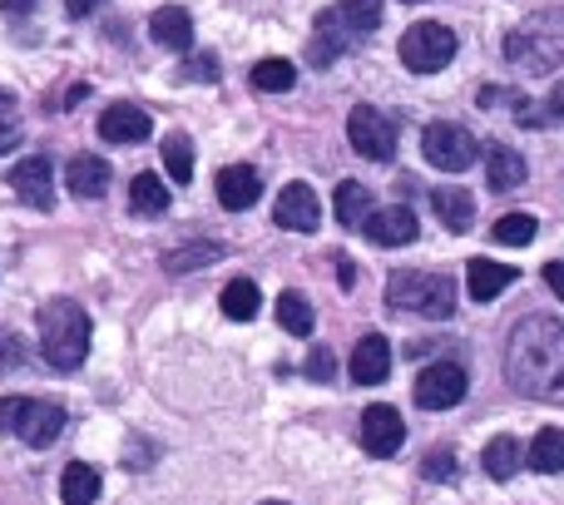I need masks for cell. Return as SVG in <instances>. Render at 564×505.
Wrapping results in <instances>:
<instances>
[{
  "mask_svg": "<svg viewBox=\"0 0 564 505\" xmlns=\"http://www.w3.org/2000/svg\"><path fill=\"white\" fill-rule=\"evenodd\" d=\"M506 382L520 397L564 401V327L545 312H530L510 327L506 342Z\"/></svg>",
  "mask_w": 564,
  "mask_h": 505,
  "instance_id": "cell-1",
  "label": "cell"
},
{
  "mask_svg": "<svg viewBox=\"0 0 564 505\" xmlns=\"http://www.w3.org/2000/svg\"><path fill=\"white\" fill-rule=\"evenodd\" d=\"M377 25H381V0H337V6H327L317 15V25H312L307 60L317 69H327L332 60H341L367 35H377Z\"/></svg>",
  "mask_w": 564,
  "mask_h": 505,
  "instance_id": "cell-2",
  "label": "cell"
},
{
  "mask_svg": "<svg viewBox=\"0 0 564 505\" xmlns=\"http://www.w3.org/2000/svg\"><path fill=\"white\" fill-rule=\"evenodd\" d=\"M506 60L516 69H525V75H550L564 60V6L535 10L516 30H506Z\"/></svg>",
  "mask_w": 564,
  "mask_h": 505,
  "instance_id": "cell-3",
  "label": "cell"
},
{
  "mask_svg": "<svg viewBox=\"0 0 564 505\" xmlns=\"http://www.w3.org/2000/svg\"><path fill=\"white\" fill-rule=\"evenodd\" d=\"M40 352L55 372H75L89 352V318L75 298H50L40 308Z\"/></svg>",
  "mask_w": 564,
  "mask_h": 505,
  "instance_id": "cell-4",
  "label": "cell"
},
{
  "mask_svg": "<svg viewBox=\"0 0 564 505\" xmlns=\"http://www.w3.org/2000/svg\"><path fill=\"white\" fill-rule=\"evenodd\" d=\"M387 302L391 308L421 312V318H451L456 312V288L446 272H391L387 278Z\"/></svg>",
  "mask_w": 564,
  "mask_h": 505,
  "instance_id": "cell-5",
  "label": "cell"
},
{
  "mask_svg": "<svg viewBox=\"0 0 564 505\" xmlns=\"http://www.w3.org/2000/svg\"><path fill=\"white\" fill-rule=\"evenodd\" d=\"M397 55L411 75H436V69H446L451 60H456V30H446L441 20H416V25L401 35Z\"/></svg>",
  "mask_w": 564,
  "mask_h": 505,
  "instance_id": "cell-6",
  "label": "cell"
},
{
  "mask_svg": "<svg viewBox=\"0 0 564 505\" xmlns=\"http://www.w3.org/2000/svg\"><path fill=\"white\" fill-rule=\"evenodd\" d=\"M421 149H426V159L441 169V174H460V169H470L476 164V154H480V144H476V135L470 129H460V125H426V135H421Z\"/></svg>",
  "mask_w": 564,
  "mask_h": 505,
  "instance_id": "cell-7",
  "label": "cell"
},
{
  "mask_svg": "<svg viewBox=\"0 0 564 505\" xmlns=\"http://www.w3.org/2000/svg\"><path fill=\"white\" fill-rule=\"evenodd\" d=\"M347 139H351V149H357L361 159H377V164H387V159L397 154V125H391L377 105L351 109L347 115Z\"/></svg>",
  "mask_w": 564,
  "mask_h": 505,
  "instance_id": "cell-8",
  "label": "cell"
},
{
  "mask_svg": "<svg viewBox=\"0 0 564 505\" xmlns=\"http://www.w3.org/2000/svg\"><path fill=\"white\" fill-rule=\"evenodd\" d=\"M466 387L470 382H466V367H460V362H431V367H421V377H416V407L446 411L466 397Z\"/></svg>",
  "mask_w": 564,
  "mask_h": 505,
  "instance_id": "cell-9",
  "label": "cell"
},
{
  "mask_svg": "<svg viewBox=\"0 0 564 505\" xmlns=\"http://www.w3.org/2000/svg\"><path fill=\"white\" fill-rule=\"evenodd\" d=\"M401 441H406V421H401L397 407L377 401V407L361 411V451H371V456H397Z\"/></svg>",
  "mask_w": 564,
  "mask_h": 505,
  "instance_id": "cell-10",
  "label": "cell"
},
{
  "mask_svg": "<svg viewBox=\"0 0 564 505\" xmlns=\"http://www.w3.org/2000/svg\"><path fill=\"white\" fill-rule=\"evenodd\" d=\"M10 189H15L20 204L50 208V204H55V169H50V159H45V154L20 159V164L10 169Z\"/></svg>",
  "mask_w": 564,
  "mask_h": 505,
  "instance_id": "cell-11",
  "label": "cell"
},
{
  "mask_svg": "<svg viewBox=\"0 0 564 505\" xmlns=\"http://www.w3.org/2000/svg\"><path fill=\"white\" fill-rule=\"evenodd\" d=\"M65 431V407L59 401H35L25 397V407H20V421H15V437L25 441V447H50V441Z\"/></svg>",
  "mask_w": 564,
  "mask_h": 505,
  "instance_id": "cell-12",
  "label": "cell"
},
{
  "mask_svg": "<svg viewBox=\"0 0 564 505\" xmlns=\"http://www.w3.org/2000/svg\"><path fill=\"white\" fill-rule=\"evenodd\" d=\"M273 218H278V228H288V234H317L322 204H317V194H312L307 184H288V189L278 194Z\"/></svg>",
  "mask_w": 564,
  "mask_h": 505,
  "instance_id": "cell-13",
  "label": "cell"
},
{
  "mask_svg": "<svg viewBox=\"0 0 564 505\" xmlns=\"http://www.w3.org/2000/svg\"><path fill=\"white\" fill-rule=\"evenodd\" d=\"M361 234H367L377 248H401V244H411V238L421 234V224H416L411 208L391 204V208H371L367 224H361Z\"/></svg>",
  "mask_w": 564,
  "mask_h": 505,
  "instance_id": "cell-14",
  "label": "cell"
},
{
  "mask_svg": "<svg viewBox=\"0 0 564 505\" xmlns=\"http://www.w3.org/2000/svg\"><path fill=\"white\" fill-rule=\"evenodd\" d=\"M387 377H391V342L381 332H367L357 342V352H351V382L357 387H381Z\"/></svg>",
  "mask_w": 564,
  "mask_h": 505,
  "instance_id": "cell-15",
  "label": "cell"
},
{
  "mask_svg": "<svg viewBox=\"0 0 564 505\" xmlns=\"http://www.w3.org/2000/svg\"><path fill=\"white\" fill-rule=\"evenodd\" d=\"M99 135H105L109 144H144V139L154 135V119L139 105H109L105 115H99Z\"/></svg>",
  "mask_w": 564,
  "mask_h": 505,
  "instance_id": "cell-16",
  "label": "cell"
},
{
  "mask_svg": "<svg viewBox=\"0 0 564 505\" xmlns=\"http://www.w3.org/2000/svg\"><path fill=\"white\" fill-rule=\"evenodd\" d=\"M149 35L164 50H174V55H188V50H194V15H188L184 6H164L149 15Z\"/></svg>",
  "mask_w": 564,
  "mask_h": 505,
  "instance_id": "cell-17",
  "label": "cell"
},
{
  "mask_svg": "<svg viewBox=\"0 0 564 505\" xmlns=\"http://www.w3.org/2000/svg\"><path fill=\"white\" fill-rule=\"evenodd\" d=\"M258 194H263V179H258V169H248V164H228L224 174H218V204L234 208V214L253 208V204H258Z\"/></svg>",
  "mask_w": 564,
  "mask_h": 505,
  "instance_id": "cell-18",
  "label": "cell"
},
{
  "mask_svg": "<svg viewBox=\"0 0 564 505\" xmlns=\"http://www.w3.org/2000/svg\"><path fill=\"white\" fill-rule=\"evenodd\" d=\"M65 189L75 198H105L109 194V164L99 154H75L65 164Z\"/></svg>",
  "mask_w": 564,
  "mask_h": 505,
  "instance_id": "cell-19",
  "label": "cell"
},
{
  "mask_svg": "<svg viewBox=\"0 0 564 505\" xmlns=\"http://www.w3.org/2000/svg\"><path fill=\"white\" fill-rule=\"evenodd\" d=\"M516 278H520V272L510 268V262H496V258H476L466 268V288H470V298H476V302H496Z\"/></svg>",
  "mask_w": 564,
  "mask_h": 505,
  "instance_id": "cell-20",
  "label": "cell"
},
{
  "mask_svg": "<svg viewBox=\"0 0 564 505\" xmlns=\"http://www.w3.org/2000/svg\"><path fill=\"white\" fill-rule=\"evenodd\" d=\"M486 184L496 189V194L520 189V184H525V159H520L510 144H490L486 149Z\"/></svg>",
  "mask_w": 564,
  "mask_h": 505,
  "instance_id": "cell-21",
  "label": "cell"
},
{
  "mask_svg": "<svg viewBox=\"0 0 564 505\" xmlns=\"http://www.w3.org/2000/svg\"><path fill=\"white\" fill-rule=\"evenodd\" d=\"M431 208H436V218L451 234H470V224H476V198H470L466 189H436Z\"/></svg>",
  "mask_w": 564,
  "mask_h": 505,
  "instance_id": "cell-22",
  "label": "cell"
},
{
  "mask_svg": "<svg viewBox=\"0 0 564 505\" xmlns=\"http://www.w3.org/2000/svg\"><path fill=\"white\" fill-rule=\"evenodd\" d=\"M59 501L65 505H95L99 501V471L85 461H69L65 476H59Z\"/></svg>",
  "mask_w": 564,
  "mask_h": 505,
  "instance_id": "cell-23",
  "label": "cell"
},
{
  "mask_svg": "<svg viewBox=\"0 0 564 505\" xmlns=\"http://www.w3.org/2000/svg\"><path fill=\"white\" fill-rule=\"evenodd\" d=\"M129 208H134L139 218H159L169 214V189L159 174H134V184H129Z\"/></svg>",
  "mask_w": 564,
  "mask_h": 505,
  "instance_id": "cell-24",
  "label": "cell"
},
{
  "mask_svg": "<svg viewBox=\"0 0 564 505\" xmlns=\"http://www.w3.org/2000/svg\"><path fill=\"white\" fill-rule=\"evenodd\" d=\"M332 214H337L341 228H361L367 214H371V194L347 179V184H337V194H332Z\"/></svg>",
  "mask_w": 564,
  "mask_h": 505,
  "instance_id": "cell-25",
  "label": "cell"
},
{
  "mask_svg": "<svg viewBox=\"0 0 564 505\" xmlns=\"http://www.w3.org/2000/svg\"><path fill=\"white\" fill-rule=\"evenodd\" d=\"M530 466H535L540 476H560L564 471V431L560 427H545L530 441Z\"/></svg>",
  "mask_w": 564,
  "mask_h": 505,
  "instance_id": "cell-26",
  "label": "cell"
},
{
  "mask_svg": "<svg viewBox=\"0 0 564 505\" xmlns=\"http://www.w3.org/2000/svg\"><path fill=\"white\" fill-rule=\"evenodd\" d=\"M218 308H224V318H234V322H253L258 308H263V298H258V288L248 278H234L224 288V298H218Z\"/></svg>",
  "mask_w": 564,
  "mask_h": 505,
  "instance_id": "cell-27",
  "label": "cell"
},
{
  "mask_svg": "<svg viewBox=\"0 0 564 505\" xmlns=\"http://www.w3.org/2000/svg\"><path fill=\"white\" fill-rule=\"evenodd\" d=\"M248 79H253V89H263V95H282V89H292V79H297V65H292V60H282V55L258 60Z\"/></svg>",
  "mask_w": 564,
  "mask_h": 505,
  "instance_id": "cell-28",
  "label": "cell"
},
{
  "mask_svg": "<svg viewBox=\"0 0 564 505\" xmlns=\"http://www.w3.org/2000/svg\"><path fill=\"white\" fill-rule=\"evenodd\" d=\"M164 174L174 179V184L194 179V139L188 135H164Z\"/></svg>",
  "mask_w": 564,
  "mask_h": 505,
  "instance_id": "cell-29",
  "label": "cell"
},
{
  "mask_svg": "<svg viewBox=\"0 0 564 505\" xmlns=\"http://www.w3.org/2000/svg\"><path fill=\"white\" fill-rule=\"evenodd\" d=\"M278 327L292 332V337H307L312 332V302L302 292H282L278 298Z\"/></svg>",
  "mask_w": 564,
  "mask_h": 505,
  "instance_id": "cell-30",
  "label": "cell"
},
{
  "mask_svg": "<svg viewBox=\"0 0 564 505\" xmlns=\"http://www.w3.org/2000/svg\"><path fill=\"white\" fill-rule=\"evenodd\" d=\"M214 258H224V244H184L174 253H164V272H188V268H208Z\"/></svg>",
  "mask_w": 564,
  "mask_h": 505,
  "instance_id": "cell-31",
  "label": "cell"
},
{
  "mask_svg": "<svg viewBox=\"0 0 564 505\" xmlns=\"http://www.w3.org/2000/svg\"><path fill=\"white\" fill-rule=\"evenodd\" d=\"M516 466H520V441L516 437H496L486 447V471H490V481H510L516 476Z\"/></svg>",
  "mask_w": 564,
  "mask_h": 505,
  "instance_id": "cell-32",
  "label": "cell"
},
{
  "mask_svg": "<svg viewBox=\"0 0 564 505\" xmlns=\"http://www.w3.org/2000/svg\"><path fill=\"white\" fill-rule=\"evenodd\" d=\"M490 238H496V244H506V248H525L530 238H535V218H530V214H506L496 228H490Z\"/></svg>",
  "mask_w": 564,
  "mask_h": 505,
  "instance_id": "cell-33",
  "label": "cell"
},
{
  "mask_svg": "<svg viewBox=\"0 0 564 505\" xmlns=\"http://www.w3.org/2000/svg\"><path fill=\"white\" fill-rule=\"evenodd\" d=\"M6 109H10V95L0 89V154H10V149H15L20 139H25V135H20V119H15V115H6Z\"/></svg>",
  "mask_w": 564,
  "mask_h": 505,
  "instance_id": "cell-34",
  "label": "cell"
},
{
  "mask_svg": "<svg viewBox=\"0 0 564 505\" xmlns=\"http://www.w3.org/2000/svg\"><path fill=\"white\" fill-rule=\"evenodd\" d=\"M421 476H426V481H446V476H456V456H451L446 447L431 451V456L421 461Z\"/></svg>",
  "mask_w": 564,
  "mask_h": 505,
  "instance_id": "cell-35",
  "label": "cell"
},
{
  "mask_svg": "<svg viewBox=\"0 0 564 505\" xmlns=\"http://www.w3.org/2000/svg\"><path fill=\"white\" fill-rule=\"evenodd\" d=\"M20 362H25V342H20L10 327H0V372H15Z\"/></svg>",
  "mask_w": 564,
  "mask_h": 505,
  "instance_id": "cell-36",
  "label": "cell"
},
{
  "mask_svg": "<svg viewBox=\"0 0 564 505\" xmlns=\"http://www.w3.org/2000/svg\"><path fill=\"white\" fill-rule=\"evenodd\" d=\"M332 367H337V357H332L327 347H312L307 352V377L312 382H332Z\"/></svg>",
  "mask_w": 564,
  "mask_h": 505,
  "instance_id": "cell-37",
  "label": "cell"
},
{
  "mask_svg": "<svg viewBox=\"0 0 564 505\" xmlns=\"http://www.w3.org/2000/svg\"><path fill=\"white\" fill-rule=\"evenodd\" d=\"M20 407H25V397H0V437H15Z\"/></svg>",
  "mask_w": 564,
  "mask_h": 505,
  "instance_id": "cell-38",
  "label": "cell"
},
{
  "mask_svg": "<svg viewBox=\"0 0 564 505\" xmlns=\"http://www.w3.org/2000/svg\"><path fill=\"white\" fill-rule=\"evenodd\" d=\"M184 75L188 79H218V60H188V65H184Z\"/></svg>",
  "mask_w": 564,
  "mask_h": 505,
  "instance_id": "cell-39",
  "label": "cell"
},
{
  "mask_svg": "<svg viewBox=\"0 0 564 505\" xmlns=\"http://www.w3.org/2000/svg\"><path fill=\"white\" fill-rule=\"evenodd\" d=\"M99 10V0H65V15L69 20H85V15H95Z\"/></svg>",
  "mask_w": 564,
  "mask_h": 505,
  "instance_id": "cell-40",
  "label": "cell"
},
{
  "mask_svg": "<svg viewBox=\"0 0 564 505\" xmlns=\"http://www.w3.org/2000/svg\"><path fill=\"white\" fill-rule=\"evenodd\" d=\"M545 282L560 292V302H564V262H560V258H555V262H545Z\"/></svg>",
  "mask_w": 564,
  "mask_h": 505,
  "instance_id": "cell-41",
  "label": "cell"
},
{
  "mask_svg": "<svg viewBox=\"0 0 564 505\" xmlns=\"http://www.w3.org/2000/svg\"><path fill=\"white\" fill-rule=\"evenodd\" d=\"M0 10H6V15H30L35 0H0Z\"/></svg>",
  "mask_w": 564,
  "mask_h": 505,
  "instance_id": "cell-42",
  "label": "cell"
},
{
  "mask_svg": "<svg viewBox=\"0 0 564 505\" xmlns=\"http://www.w3.org/2000/svg\"><path fill=\"white\" fill-rule=\"evenodd\" d=\"M545 115H550V119H564V85L555 89V95H550V105H545Z\"/></svg>",
  "mask_w": 564,
  "mask_h": 505,
  "instance_id": "cell-43",
  "label": "cell"
},
{
  "mask_svg": "<svg viewBox=\"0 0 564 505\" xmlns=\"http://www.w3.org/2000/svg\"><path fill=\"white\" fill-rule=\"evenodd\" d=\"M79 99H89V85H75V89H69V95H65V109H75Z\"/></svg>",
  "mask_w": 564,
  "mask_h": 505,
  "instance_id": "cell-44",
  "label": "cell"
},
{
  "mask_svg": "<svg viewBox=\"0 0 564 505\" xmlns=\"http://www.w3.org/2000/svg\"><path fill=\"white\" fill-rule=\"evenodd\" d=\"M337 278H341V288H351V278H357V268H351V262L341 258V262H337Z\"/></svg>",
  "mask_w": 564,
  "mask_h": 505,
  "instance_id": "cell-45",
  "label": "cell"
},
{
  "mask_svg": "<svg viewBox=\"0 0 564 505\" xmlns=\"http://www.w3.org/2000/svg\"><path fill=\"white\" fill-rule=\"evenodd\" d=\"M401 6H421V0H401Z\"/></svg>",
  "mask_w": 564,
  "mask_h": 505,
  "instance_id": "cell-46",
  "label": "cell"
},
{
  "mask_svg": "<svg viewBox=\"0 0 564 505\" xmlns=\"http://www.w3.org/2000/svg\"><path fill=\"white\" fill-rule=\"evenodd\" d=\"M263 505H288V501H263Z\"/></svg>",
  "mask_w": 564,
  "mask_h": 505,
  "instance_id": "cell-47",
  "label": "cell"
}]
</instances>
